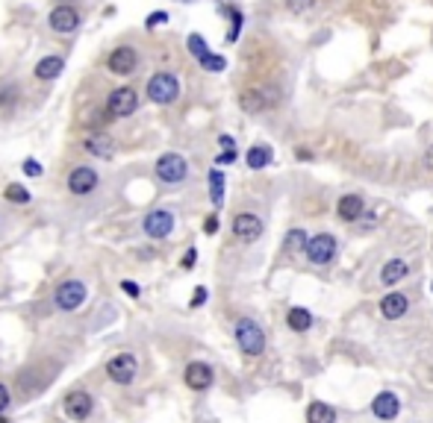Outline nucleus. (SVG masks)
<instances>
[{
    "label": "nucleus",
    "mask_w": 433,
    "mask_h": 423,
    "mask_svg": "<svg viewBox=\"0 0 433 423\" xmlns=\"http://www.w3.org/2000/svg\"><path fill=\"white\" fill-rule=\"evenodd\" d=\"M277 103V91L274 88H245L239 94V106L248 115H259Z\"/></svg>",
    "instance_id": "20e7f679"
},
{
    "label": "nucleus",
    "mask_w": 433,
    "mask_h": 423,
    "mask_svg": "<svg viewBox=\"0 0 433 423\" xmlns=\"http://www.w3.org/2000/svg\"><path fill=\"white\" fill-rule=\"evenodd\" d=\"M47 24H51V30L59 33V36L74 33V30L80 27V12H77L74 6H68V4H59V6H54V12H51V18H47Z\"/></svg>",
    "instance_id": "1a4fd4ad"
},
{
    "label": "nucleus",
    "mask_w": 433,
    "mask_h": 423,
    "mask_svg": "<svg viewBox=\"0 0 433 423\" xmlns=\"http://www.w3.org/2000/svg\"><path fill=\"white\" fill-rule=\"evenodd\" d=\"M62 71H65L62 56H44V59L36 62V77L39 80H56Z\"/></svg>",
    "instance_id": "412c9836"
},
{
    "label": "nucleus",
    "mask_w": 433,
    "mask_h": 423,
    "mask_svg": "<svg viewBox=\"0 0 433 423\" xmlns=\"http://www.w3.org/2000/svg\"><path fill=\"white\" fill-rule=\"evenodd\" d=\"M148 97L154 103L159 106H168V103H174L177 97H180V83L174 73H154V77L148 80Z\"/></svg>",
    "instance_id": "f03ea898"
},
{
    "label": "nucleus",
    "mask_w": 433,
    "mask_h": 423,
    "mask_svg": "<svg viewBox=\"0 0 433 423\" xmlns=\"http://www.w3.org/2000/svg\"><path fill=\"white\" fill-rule=\"evenodd\" d=\"M83 147L91 153V156H101V159H109L112 153H115V144H112V138L109 136H104V133H94V136H89L86 141H83Z\"/></svg>",
    "instance_id": "aec40b11"
},
{
    "label": "nucleus",
    "mask_w": 433,
    "mask_h": 423,
    "mask_svg": "<svg viewBox=\"0 0 433 423\" xmlns=\"http://www.w3.org/2000/svg\"><path fill=\"white\" fill-rule=\"evenodd\" d=\"M201 68H204V71H212V73H222V71L227 68V59L219 56V53H206V56L201 59Z\"/></svg>",
    "instance_id": "cd10ccee"
},
{
    "label": "nucleus",
    "mask_w": 433,
    "mask_h": 423,
    "mask_svg": "<svg viewBox=\"0 0 433 423\" xmlns=\"http://www.w3.org/2000/svg\"><path fill=\"white\" fill-rule=\"evenodd\" d=\"M94 185H98V173H94L91 168H74L71 170V177H68V191L71 194L83 197V194L94 191Z\"/></svg>",
    "instance_id": "dca6fc26"
},
{
    "label": "nucleus",
    "mask_w": 433,
    "mask_h": 423,
    "mask_svg": "<svg viewBox=\"0 0 433 423\" xmlns=\"http://www.w3.org/2000/svg\"><path fill=\"white\" fill-rule=\"evenodd\" d=\"M204 300H206V288H195V294H191V309H198Z\"/></svg>",
    "instance_id": "72a5a7b5"
},
{
    "label": "nucleus",
    "mask_w": 433,
    "mask_h": 423,
    "mask_svg": "<svg viewBox=\"0 0 433 423\" xmlns=\"http://www.w3.org/2000/svg\"><path fill=\"white\" fill-rule=\"evenodd\" d=\"M422 165H424V170H430L433 173V144L424 151V156H422Z\"/></svg>",
    "instance_id": "c9c22d12"
},
{
    "label": "nucleus",
    "mask_w": 433,
    "mask_h": 423,
    "mask_svg": "<svg viewBox=\"0 0 433 423\" xmlns=\"http://www.w3.org/2000/svg\"><path fill=\"white\" fill-rule=\"evenodd\" d=\"M209 197L215 206H222V200H224V173L219 168L209 170Z\"/></svg>",
    "instance_id": "393cba45"
},
{
    "label": "nucleus",
    "mask_w": 433,
    "mask_h": 423,
    "mask_svg": "<svg viewBox=\"0 0 433 423\" xmlns=\"http://www.w3.org/2000/svg\"><path fill=\"white\" fill-rule=\"evenodd\" d=\"M195 259H198V250L191 247V250H186V256H183V267L189 270V267H195Z\"/></svg>",
    "instance_id": "f704fd0d"
},
{
    "label": "nucleus",
    "mask_w": 433,
    "mask_h": 423,
    "mask_svg": "<svg viewBox=\"0 0 433 423\" xmlns=\"http://www.w3.org/2000/svg\"><path fill=\"white\" fill-rule=\"evenodd\" d=\"M336 215L345 223H354L366 215V200L359 194H345V197H339V203H336Z\"/></svg>",
    "instance_id": "f3484780"
},
{
    "label": "nucleus",
    "mask_w": 433,
    "mask_h": 423,
    "mask_svg": "<svg viewBox=\"0 0 433 423\" xmlns=\"http://www.w3.org/2000/svg\"><path fill=\"white\" fill-rule=\"evenodd\" d=\"M86 303V285L80 280H68V282H59L56 294H54V306L59 312H77L80 306Z\"/></svg>",
    "instance_id": "7ed1b4c3"
},
{
    "label": "nucleus",
    "mask_w": 433,
    "mask_h": 423,
    "mask_svg": "<svg viewBox=\"0 0 433 423\" xmlns=\"http://www.w3.org/2000/svg\"><path fill=\"white\" fill-rule=\"evenodd\" d=\"M183 379L191 391H206L212 385V367L206 362H191V365H186Z\"/></svg>",
    "instance_id": "ddd939ff"
},
{
    "label": "nucleus",
    "mask_w": 433,
    "mask_h": 423,
    "mask_svg": "<svg viewBox=\"0 0 433 423\" xmlns=\"http://www.w3.org/2000/svg\"><path fill=\"white\" fill-rule=\"evenodd\" d=\"M9 409V391L6 385H0V412H6Z\"/></svg>",
    "instance_id": "e433bc0d"
},
{
    "label": "nucleus",
    "mask_w": 433,
    "mask_h": 423,
    "mask_svg": "<svg viewBox=\"0 0 433 423\" xmlns=\"http://www.w3.org/2000/svg\"><path fill=\"white\" fill-rule=\"evenodd\" d=\"M189 173V162L180 153H165L156 159V177L162 183H183Z\"/></svg>",
    "instance_id": "423d86ee"
},
{
    "label": "nucleus",
    "mask_w": 433,
    "mask_h": 423,
    "mask_svg": "<svg viewBox=\"0 0 433 423\" xmlns=\"http://www.w3.org/2000/svg\"><path fill=\"white\" fill-rule=\"evenodd\" d=\"M372 412H374V417H380V420H395L398 412H401L398 394H392V391H380L374 400H372Z\"/></svg>",
    "instance_id": "2eb2a0df"
},
{
    "label": "nucleus",
    "mask_w": 433,
    "mask_h": 423,
    "mask_svg": "<svg viewBox=\"0 0 433 423\" xmlns=\"http://www.w3.org/2000/svg\"><path fill=\"white\" fill-rule=\"evenodd\" d=\"M144 235H151V238H168L174 230V215L171 212H165V209H154L144 215Z\"/></svg>",
    "instance_id": "6e6552de"
},
{
    "label": "nucleus",
    "mask_w": 433,
    "mask_h": 423,
    "mask_svg": "<svg viewBox=\"0 0 433 423\" xmlns=\"http://www.w3.org/2000/svg\"><path fill=\"white\" fill-rule=\"evenodd\" d=\"M0 423H9V420H6V417H0Z\"/></svg>",
    "instance_id": "a19ab883"
},
{
    "label": "nucleus",
    "mask_w": 433,
    "mask_h": 423,
    "mask_svg": "<svg viewBox=\"0 0 433 423\" xmlns=\"http://www.w3.org/2000/svg\"><path fill=\"white\" fill-rule=\"evenodd\" d=\"M286 323H289V330L292 332H307L312 327V312L304 309V306H292L286 315Z\"/></svg>",
    "instance_id": "5701e85b"
},
{
    "label": "nucleus",
    "mask_w": 433,
    "mask_h": 423,
    "mask_svg": "<svg viewBox=\"0 0 433 423\" xmlns=\"http://www.w3.org/2000/svg\"><path fill=\"white\" fill-rule=\"evenodd\" d=\"M407 273H410V265H407L404 259H389L387 265L380 267V282L392 288V285H398L407 277Z\"/></svg>",
    "instance_id": "6ab92c4d"
},
{
    "label": "nucleus",
    "mask_w": 433,
    "mask_h": 423,
    "mask_svg": "<svg viewBox=\"0 0 433 423\" xmlns=\"http://www.w3.org/2000/svg\"><path fill=\"white\" fill-rule=\"evenodd\" d=\"M4 194H6V200H9V203H30V191H27V188H21V185H9Z\"/></svg>",
    "instance_id": "c756f323"
},
{
    "label": "nucleus",
    "mask_w": 433,
    "mask_h": 423,
    "mask_svg": "<svg viewBox=\"0 0 433 423\" xmlns=\"http://www.w3.org/2000/svg\"><path fill=\"white\" fill-rule=\"evenodd\" d=\"M24 173H27V177H41L44 168H41L36 159H27V162H24Z\"/></svg>",
    "instance_id": "7c9ffc66"
},
{
    "label": "nucleus",
    "mask_w": 433,
    "mask_h": 423,
    "mask_svg": "<svg viewBox=\"0 0 433 423\" xmlns=\"http://www.w3.org/2000/svg\"><path fill=\"white\" fill-rule=\"evenodd\" d=\"M307 233L304 230H292V233H289L286 235V250L289 253H301V250H307Z\"/></svg>",
    "instance_id": "a878e982"
},
{
    "label": "nucleus",
    "mask_w": 433,
    "mask_h": 423,
    "mask_svg": "<svg viewBox=\"0 0 433 423\" xmlns=\"http://www.w3.org/2000/svg\"><path fill=\"white\" fill-rule=\"evenodd\" d=\"M307 259L312 262V265H330L333 262V256H336V238L333 235H327V233H319V235H312L309 241H307Z\"/></svg>",
    "instance_id": "0eeeda50"
},
{
    "label": "nucleus",
    "mask_w": 433,
    "mask_h": 423,
    "mask_svg": "<svg viewBox=\"0 0 433 423\" xmlns=\"http://www.w3.org/2000/svg\"><path fill=\"white\" fill-rule=\"evenodd\" d=\"M307 423H336L333 406H327V403H322V400L309 403V409H307Z\"/></svg>",
    "instance_id": "b1692460"
},
{
    "label": "nucleus",
    "mask_w": 433,
    "mask_h": 423,
    "mask_svg": "<svg viewBox=\"0 0 433 423\" xmlns=\"http://www.w3.org/2000/svg\"><path fill=\"white\" fill-rule=\"evenodd\" d=\"M233 159H236V151H224L219 159H215V165H230Z\"/></svg>",
    "instance_id": "4c0bfd02"
},
{
    "label": "nucleus",
    "mask_w": 433,
    "mask_h": 423,
    "mask_svg": "<svg viewBox=\"0 0 433 423\" xmlns=\"http://www.w3.org/2000/svg\"><path fill=\"white\" fill-rule=\"evenodd\" d=\"M65 414L71 417V420H86L89 414H91V409H94V403H91V397L86 394V391H71L68 397H65Z\"/></svg>",
    "instance_id": "4468645a"
},
{
    "label": "nucleus",
    "mask_w": 433,
    "mask_h": 423,
    "mask_svg": "<svg viewBox=\"0 0 433 423\" xmlns=\"http://www.w3.org/2000/svg\"><path fill=\"white\" fill-rule=\"evenodd\" d=\"M272 159H274V151H272V147H266V144H254L251 151L245 153V162L254 170H262L266 165H272Z\"/></svg>",
    "instance_id": "4be33fe9"
},
{
    "label": "nucleus",
    "mask_w": 433,
    "mask_h": 423,
    "mask_svg": "<svg viewBox=\"0 0 433 423\" xmlns=\"http://www.w3.org/2000/svg\"><path fill=\"white\" fill-rule=\"evenodd\" d=\"M106 373H109V379L118 382V385H130L136 379V373H139V362L136 356L130 353H118L106 362Z\"/></svg>",
    "instance_id": "39448f33"
},
{
    "label": "nucleus",
    "mask_w": 433,
    "mask_h": 423,
    "mask_svg": "<svg viewBox=\"0 0 433 423\" xmlns=\"http://www.w3.org/2000/svg\"><path fill=\"white\" fill-rule=\"evenodd\" d=\"M136 62H139L136 51L124 44V47H115V51L109 53L106 68H109L112 73H118V77H127V73H133V71H136Z\"/></svg>",
    "instance_id": "f8f14e48"
},
{
    "label": "nucleus",
    "mask_w": 433,
    "mask_h": 423,
    "mask_svg": "<svg viewBox=\"0 0 433 423\" xmlns=\"http://www.w3.org/2000/svg\"><path fill=\"white\" fill-rule=\"evenodd\" d=\"M316 4H319V0H286V9L292 15H307Z\"/></svg>",
    "instance_id": "c85d7f7f"
},
{
    "label": "nucleus",
    "mask_w": 433,
    "mask_h": 423,
    "mask_svg": "<svg viewBox=\"0 0 433 423\" xmlns=\"http://www.w3.org/2000/svg\"><path fill=\"white\" fill-rule=\"evenodd\" d=\"M236 344L245 356H259L266 350V332L254 317H242L236 323Z\"/></svg>",
    "instance_id": "f257e3e1"
},
{
    "label": "nucleus",
    "mask_w": 433,
    "mask_h": 423,
    "mask_svg": "<svg viewBox=\"0 0 433 423\" xmlns=\"http://www.w3.org/2000/svg\"><path fill=\"white\" fill-rule=\"evenodd\" d=\"M407 309H410V300H407V294H398V291L387 294V297L380 300V315L387 317V320H398V317H404V315H407Z\"/></svg>",
    "instance_id": "a211bd4d"
},
{
    "label": "nucleus",
    "mask_w": 433,
    "mask_h": 423,
    "mask_svg": "<svg viewBox=\"0 0 433 423\" xmlns=\"http://www.w3.org/2000/svg\"><path fill=\"white\" fill-rule=\"evenodd\" d=\"M136 106H139V94H136V88H127V86H124V88H115V91L109 94V103H106L109 115H115V118L133 115Z\"/></svg>",
    "instance_id": "9d476101"
},
{
    "label": "nucleus",
    "mask_w": 433,
    "mask_h": 423,
    "mask_svg": "<svg viewBox=\"0 0 433 423\" xmlns=\"http://www.w3.org/2000/svg\"><path fill=\"white\" fill-rule=\"evenodd\" d=\"M219 144L224 147V151H233V144H236V141H233V136H222V138H219Z\"/></svg>",
    "instance_id": "ea45409f"
},
{
    "label": "nucleus",
    "mask_w": 433,
    "mask_h": 423,
    "mask_svg": "<svg viewBox=\"0 0 433 423\" xmlns=\"http://www.w3.org/2000/svg\"><path fill=\"white\" fill-rule=\"evenodd\" d=\"M189 53L195 56L198 62L209 53V47H206V41H204V36H198V33H191V36H189Z\"/></svg>",
    "instance_id": "bb28decb"
},
{
    "label": "nucleus",
    "mask_w": 433,
    "mask_h": 423,
    "mask_svg": "<svg viewBox=\"0 0 433 423\" xmlns=\"http://www.w3.org/2000/svg\"><path fill=\"white\" fill-rule=\"evenodd\" d=\"M165 21H168L165 12H154V15H148V21H144V27L154 30V27H159V24H165Z\"/></svg>",
    "instance_id": "2f4dec72"
},
{
    "label": "nucleus",
    "mask_w": 433,
    "mask_h": 423,
    "mask_svg": "<svg viewBox=\"0 0 433 423\" xmlns=\"http://www.w3.org/2000/svg\"><path fill=\"white\" fill-rule=\"evenodd\" d=\"M204 230H206V233H215V230H219V218H215V215H212V218H206Z\"/></svg>",
    "instance_id": "58836bf2"
},
{
    "label": "nucleus",
    "mask_w": 433,
    "mask_h": 423,
    "mask_svg": "<svg viewBox=\"0 0 433 423\" xmlns=\"http://www.w3.org/2000/svg\"><path fill=\"white\" fill-rule=\"evenodd\" d=\"M233 235L242 241V244H254V241L262 235V220H259L257 215H248V212L236 215V218H233Z\"/></svg>",
    "instance_id": "9b49d317"
},
{
    "label": "nucleus",
    "mask_w": 433,
    "mask_h": 423,
    "mask_svg": "<svg viewBox=\"0 0 433 423\" xmlns=\"http://www.w3.org/2000/svg\"><path fill=\"white\" fill-rule=\"evenodd\" d=\"M121 291H124L127 297H139V294H141V288H139L133 280H124V282H121Z\"/></svg>",
    "instance_id": "473e14b6"
}]
</instances>
